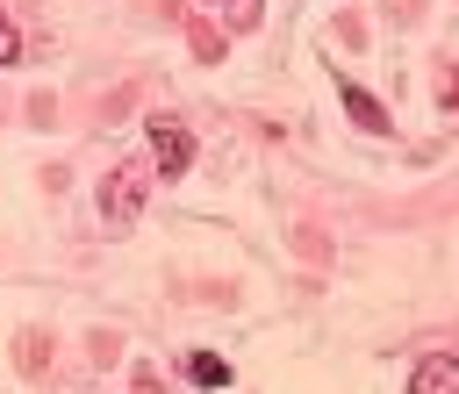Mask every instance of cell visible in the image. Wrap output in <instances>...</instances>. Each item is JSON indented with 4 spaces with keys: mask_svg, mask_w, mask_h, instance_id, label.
<instances>
[{
    "mask_svg": "<svg viewBox=\"0 0 459 394\" xmlns=\"http://www.w3.org/2000/svg\"><path fill=\"white\" fill-rule=\"evenodd\" d=\"M186 380H194V387H230V358L194 351V358H186Z\"/></svg>",
    "mask_w": 459,
    "mask_h": 394,
    "instance_id": "obj_5",
    "label": "cell"
},
{
    "mask_svg": "<svg viewBox=\"0 0 459 394\" xmlns=\"http://www.w3.org/2000/svg\"><path fill=\"white\" fill-rule=\"evenodd\" d=\"M337 100L351 107V122H359L366 136H387V107H380V100H373L366 86H351V79H337Z\"/></svg>",
    "mask_w": 459,
    "mask_h": 394,
    "instance_id": "obj_3",
    "label": "cell"
},
{
    "mask_svg": "<svg viewBox=\"0 0 459 394\" xmlns=\"http://www.w3.org/2000/svg\"><path fill=\"white\" fill-rule=\"evenodd\" d=\"M409 394H459V358H423L416 365V380H409Z\"/></svg>",
    "mask_w": 459,
    "mask_h": 394,
    "instance_id": "obj_4",
    "label": "cell"
},
{
    "mask_svg": "<svg viewBox=\"0 0 459 394\" xmlns=\"http://www.w3.org/2000/svg\"><path fill=\"white\" fill-rule=\"evenodd\" d=\"M22 57V36H14V21H0V64H14Z\"/></svg>",
    "mask_w": 459,
    "mask_h": 394,
    "instance_id": "obj_6",
    "label": "cell"
},
{
    "mask_svg": "<svg viewBox=\"0 0 459 394\" xmlns=\"http://www.w3.org/2000/svg\"><path fill=\"white\" fill-rule=\"evenodd\" d=\"M151 165H158L165 179H179V172L194 165V129H186L179 115H151Z\"/></svg>",
    "mask_w": 459,
    "mask_h": 394,
    "instance_id": "obj_2",
    "label": "cell"
},
{
    "mask_svg": "<svg viewBox=\"0 0 459 394\" xmlns=\"http://www.w3.org/2000/svg\"><path fill=\"white\" fill-rule=\"evenodd\" d=\"M251 14H258V0H244V21H251Z\"/></svg>",
    "mask_w": 459,
    "mask_h": 394,
    "instance_id": "obj_7",
    "label": "cell"
},
{
    "mask_svg": "<svg viewBox=\"0 0 459 394\" xmlns=\"http://www.w3.org/2000/svg\"><path fill=\"white\" fill-rule=\"evenodd\" d=\"M151 179H158L151 158H122V165L108 172V186H100V222H108V229H129V222L143 215V201H151Z\"/></svg>",
    "mask_w": 459,
    "mask_h": 394,
    "instance_id": "obj_1",
    "label": "cell"
}]
</instances>
